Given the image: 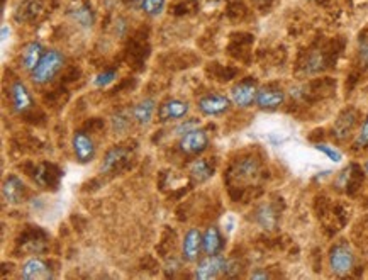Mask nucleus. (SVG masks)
<instances>
[{"instance_id":"f257e3e1","label":"nucleus","mask_w":368,"mask_h":280,"mask_svg":"<svg viewBox=\"0 0 368 280\" xmlns=\"http://www.w3.org/2000/svg\"><path fill=\"white\" fill-rule=\"evenodd\" d=\"M65 65V57L58 50H50L43 54L41 61L36 65V68L29 73L31 80L36 85H46L61 72Z\"/></svg>"},{"instance_id":"f03ea898","label":"nucleus","mask_w":368,"mask_h":280,"mask_svg":"<svg viewBox=\"0 0 368 280\" xmlns=\"http://www.w3.org/2000/svg\"><path fill=\"white\" fill-rule=\"evenodd\" d=\"M355 267V253L348 244H334L330 251V268L334 275L343 277L348 275Z\"/></svg>"},{"instance_id":"7ed1b4c3","label":"nucleus","mask_w":368,"mask_h":280,"mask_svg":"<svg viewBox=\"0 0 368 280\" xmlns=\"http://www.w3.org/2000/svg\"><path fill=\"white\" fill-rule=\"evenodd\" d=\"M231 97L221 96V94H207L197 101V109L205 117H219L228 114L233 108Z\"/></svg>"},{"instance_id":"20e7f679","label":"nucleus","mask_w":368,"mask_h":280,"mask_svg":"<svg viewBox=\"0 0 368 280\" xmlns=\"http://www.w3.org/2000/svg\"><path fill=\"white\" fill-rule=\"evenodd\" d=\"M178 148H180V152L184 153V155L199 156L209 148V134L200 128L190 129L189 133L180 136Z\"/></svg>"},{"instance_id":"39448f33","label":"nucleus","mask_w":368,"mask_h":280,"mask_svg":"<svg viewBox=\"0 0 368 280\" xmlns=\"http://www.w3.org/2000/svg\"><path fill=\"white\" fill-rule=\"evenodd\" d=\"M226 263H228V260L224 255H205V258L200 260L196 272H193V279L212 280L221 277V275H224Z\"/></svg>"},{"instance_id":"423d86ee","label":"nucleus","mask_w":368,"mask_h":280,"mask_svg":"<svg viewBox=\"0 0 368 280\" xmlns=\"http://www.w3.org/2000/svg\"><path fill=\"white\" fill-rule=\"evenodd\" d=\"M71 148H73L75 159L82 165L90 163L95 159V153H97L94 140L83 131H77L73 134V138H71Z\"/></svg>"},{"instance_id":"0eeeda50","label":"nucleus","mask_w":368,"mask_h":280,"mask_svg":"<svg viewBox=\"0 0 368 280\" xmlns=\"http://www.w3.org/2000/svg\"><path fill=\"white\" fill-rule=\"evenodd\" d=\"M190 112V104L187 101H182V98H170V101L163 102L158 109V117L161 122H173V121H182L189 116Z\"/></svg>"},{"instance_id":"6e6552de","label":"nucleus","mask_w":368,"mask_h":280,"mask_svg":"<svg viewBox=\"0 0 368 280\" xmlns=\"http://www.w3.org/2000/svg\"><path fill=\"white\" fill-rule=\"evenodd\" d=\"M356 122H358V112L355 109H344L332 124V138L338 141L348 140L355 131Z\"/></svg>"},{"instance_id":"1a4fd4ad","label":"nucleus","mask_w":368,"mask_h":280,"mask_svg":"<svg viewBox=\"0 0 368 280\" xmlns=\"http://www.w3.org/2000/svg\"><path fill=\"white\" fill-rule=\"evenodd\" d=\"M256 94H258V87L253 82H241L231 89V101L236 108L249 109L255 105Z\"/></svg>"},{"instance_id":"9d476101","label":"nucleus","mask_w":368,"mask_h":280,"mask_svg":"<svg viewBox=\"0 0 368 280\" xmlns=\"http://www.w3.org/2000/svg\"><path fill=\"white\" fill-rule=\"evenodd\" d=\"M26 185L19 177L10 175L2 184V199L9 206H17L26 200Z\"/></svg>"},{"instance_id":"9b49d317","label":"nucleus","mask_w":368,"mask_h":280,"mask_svg":"<svg viewBox=\"0 0 368 280\" xmlns=\"http://www.w3.org/2000/svg\"><path fill=\"white\" fill-rule=\"evenodd\" d=\"M285 102V92L277 87H261L256 94L255 105L261 110H275Z\"/></svg>"},{"instance_id":"f8f14e48","label":"nucleus","mask_w":368,"mask_h":280,"mask_svg":"<svg viewBox=\"0 0 368 280\" xmlns=\"http://www.w3.org/2000/svg\"><path fill=\"white\" fill-rule=\"evenodd\" d=\"M202 251V233L197 228H190L185 233L184 242H182V258L184 262L193 263L199 260Z\"/></svg>"},{"instance_id":"ddd939ff","label":"nucleus","mask_w":368,"mask_h":280,"mask_svg":"<svg viewBox=\"0 0 368 280\" xmlns=\"http://www.w3.org/2000/svg\"><path fill=\"white\" fill-rule=\"evenodd\" d=\"M21 277L24 280H47L53 279V272H51V267L47 265L45 260L33 256V258L26 260L22 263Z\"/></svg>"},{"instance_id":"4468645a","label":"nucleus","mask_w":368,"mask_h":280,"mask_svg":"<svg viewBox=\"0 0 368 280\" xmlns=\"http://www.w3.org/2000/svg\"><path fill=\"white\" fill-rule=\"evenodd\" d=\"M10 98L14 110L17 114H26L33 109V96H31L26 84L21 80L14 82V84L10 85Z\"/></svg>"},{"instance_id":"2eb2a0df","label":"nucleus","mask_w":368,"mask_h":280,"mask_svg":"<svg viewBox=\"0 0 368 280\" xmlns=\"http://www.w3.org/2000/svg\"><path fill=\"white\" fill-rule=\"evenodd\" d=\"M154 112H156V102L152 97H146L142 101L138 102L133 108V117L134 122L140 126H148L152 124Z\"/></svg>"},{"instance_id":"dca6fc26","label":"nucleus","mask_w":368,"mask_h":280,"mask_svg":"<svg viewBox=\"0 0 368 280\" xmlns=\"http://www.w3.org/2000/svg\"><path fill=\"white\" fill-rule=\"evenodd\" d=\"M224 248V240L216 226H211L202 235V251L205 255H219Z\"/></svg>"},{"instance_id":"f3484780","label":"nucleus","mask_w":368,"mask_h":280,"mask_svg":"<svg viewBox=\"0 0 368 280\" xmlns=\"http://www.w3.org/2000/svg\"><path fill=\"white\" fill-rule=\"evenodd\" d=\"M45 53H46V51H45V48H43L41 43H38V41L29 43V45H27L26 48H24L22 54H21L22 68L26 70L27 73L33 72V70L36 68V65H38V63L41 61L43 54H45Z\"/></svg>"},{"instance_id":"a211bd4d","label":"nucleus","mask_w":368,"mask_h":280,"mask_svg":"<svg viewBox=\"0 0 368 280\" xmlns=\"http://www.w3.org/2000/svg\"><path fill=\"white\" fill-rule=\"evenodd\" d=\"M189 173H190V177H192L193 182L204 184V182H207V180L214 175V168L207 160L199 159V160L193 161L192 165H190Z\"/></svg>"},{"instance_id":"6ab92c4d","label":"nucleus","mask_w":368,"mask_h":280,"mask_svg":"<svg viewBox=\"0 0 368 280\" xmlns=\"http://www.w3.org/2000/svg\"><path fill=\"white\" fill-rule=\"evenodd\" d=\"M126 160H128V152H126L124 148L116 147V148L109 149L104 159V163H102V172H105V173L114 172L116 168L121 167Z\"/></svg>"},{"instance_id":"aec40b11","label":"nucleus","mask_w":368,"mask_h":280,"mask_svg":"<svg viewBox=\"0 0 368 280\" xmlns=\"http://www.w3.org/2000/svg\"><path fill=\"white\" fill-rule=\"evenodd\" d=\"M133 122H134V117H133V110L131 109L117 110V112L112 116V119H110L112 131L116 134H124L131 128Z\"/></svg>"},{"instance_id":"412c9836","label":"nucleus","mask_w":368,"mask_h":280,"mask_svg":"<svg viewBox=\"0 0 368 280\" xmlns=\"http://www.w3.org/2000/svg\"><path fill=\"white\" fill-rule=\"evenodd\" d=\"M39 13H41V2L39 0H26L15 10V19L17 21H31V19L38 17Z\"/></svg>"},{"instance_id":"4be33fe9","label":"nucleus","mask_w":368,"mask_h":280,"mask_svg":"<svg viewBox=\"0 0 368 280\" xmlns=\"http://www.w3.org/2000/svg\"><path fill=\"white\" fill-rule=\"evenodd\" d=\"M256 219L263 230H273L277 226V214L270 206H261L256 212Z\"/></svg>"},{"instance_id":"5701e85b","label":"nucleus","mask_w":368,"mask_h":280,"mask_svg":"<svg viewBox=\"0 0 368 280\" xmlns=\"http://www.w3.org/2000/svg\"><path fill=\"white\" fill-rule=\"evenodd\" d=\"M166 0H141V10L149 17H158L163 14Z\"/></svg>"},{"instance_id":"b1692460","label":"nucleus","mask_w":368,"mask_h":280,"mask_svg":"<svg viewBox=\"0 0 368 280\" xmlns=\"http://www.w3.org/2000/svg\"><path fill=\"white\" fill-rule=\"evenodd\" d=\"M70 15L83 27H92L94 24V15L92 13H90L89 7H85V6H78L77 9H71Z\"/></svg>"},{"instance_id":"393cba45","label":"nucleus","mask_w":368,"mask_h":280,"mask_svg":"<svg viewBox=\"0 0 368 280\" xmlns=\"http://www.w3.org/2000/svg\"><path fill=\"white\" fill-rule=\"evenodd\" d=\"M258 173V163L255 160H244L237 165L236 168V177L237 179H253V177Z\"/></svg>"},{"instance_id":"a878e982","label":"nucleus","mask_w":368,"mask_h":280,"mask_svg":"<svg viewBox=\"0 0 368 280\" xmlns=\"http://www.w3.org/2000/svg\"><path fill=\"white\" fill-rule=\"evenodd\" d=\"M314 148L318 149V152L323 153V155H326L331 161H334V163H339V161L343 160V153L339 152V149H336L334 147H331V145L316 143Z\"/></svg>"},{"instance_id":"bb28decb","label":"nucleus","mask_w":368,"mask_h":280,"mask_svg":"<svg viewBox=\"0 0 368 280\" xmlns=\"http://www.w3.org/2000/svg\"><path fill=\"white\" fill-rule=\"evenodd\" d=\"M353 145H355L356 149L368 148V116H367V119L363 121V124L360 126L358 133H356V136H355Z\"/></svg>"},{"instance_id":"cd10ccee","label":"nucleus","mask_w":368,"mask_h":280,"mask_svg":"<svg viewBox=\"0 0 368 280\" xmlns=\"http://www.w3.org/2000/svg\"><path fill=\"white\" fill-rule=\"evenodd\" d=\"M117 78V73L112 72V70H109V72H104L98 75L97 78H95V85L97 87H107L109 84H112L114 80Z\"/></svg>"},{"instance_id":"c85d7f7f","label":"nucleus","mask_w":368,"mask_h":280,"mask_svg":"<svg viewBox=\"0 0 368 280\" xmlns=\"http://www.w3.org/2000/svg\"><path fill=\"white\" fill-rule=\"evenodd\" d=\"M196 128H199V121L197 119H190L189 122H182V124L177 128V136H182V134L189 133L190 129H196Z\"/></svg>"},{"instance_id":"c756f323","label":"nucleus","mask_w":368,"mask_h":280,"mask_svg":"<svg viewBox=\"0 0 368 280\" xmlns=\"http://www.w3.org/2000/svg\"><path fill=\"white\" fill-rule=\"evenodd\" d=\"M358 57H360V61H362V65L368 68V43H363V45L360 46Z\"/></svg>"},{"instance_id":"7c9ffc66","label":"nucleus","mask_w":368,"mask_h":280,"mask_svg":"<svg viewBox=\"0 0 368 280\" xmlns=\"http://www.w3.org/2000/svg\"><path fill=\"white\" fill-rule=\"evenodd\" d=\"M249 279H270V274H267V272H251Z\"/></svg>"},{"instance_id":"2f4dec72","label":"nucleus","mask_w":368,"mask_h":280,"mask_svg":"<svg viewBox=\"0 0 368 280\" xmlns=\"http://www.w3.org/2000/svg\"><path fill=\"white\" fill-rule=\"evenodd\" d=\"M363 168H365V173L368 175V160L365 161V165H363Z\"/></svg>"},{"instance_id":"473e14b6","label":"nucleus","mask_w":368,"mask_h":280,"mask_svg":"<svg viewBox=\"0 0 368 280\" xmlns=\"http://www.w3.org/2000/svg\"><path fill=\"white\" fill-rule=\"evenodd\" d=\"M256 2H268V0H256Z\"/></svg>"}]
</instances>
